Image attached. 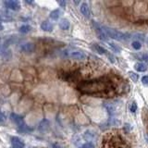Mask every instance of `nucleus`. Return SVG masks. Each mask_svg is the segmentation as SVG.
Listing matches in <instances>:
<instances>
[{"instance_id":"obj_29","label":"nucleus","mask_w":148,"mask_h":148,"mask_svg":"<svg viewBox=\"0 0 148 148\" xmlns=\"http://www.w3.org/2000/svg\"><path fill=\"white\" fill-rule=\"evenodd\" d=\"M5 121V115L3 112H1V122H4Z\"/></svg>"},{"instance_id":"obj_28","label":"nucleus","mask_w":148,"mask_h":148,"mask_svg":"<svg viewBox=\"0 0 148 148\" xmlns=\"http://www.w3.org/2000/svg\"><path fill=\"white\" fill-rule=\"evenodd\" d=\"M58 3L59 6L63 8H65V7H66V5H67L66 1H63V0H59V1H58Z\"/></svg>"},{"instance_id":"obj_2","label":"nucleus","mask_w":148,"mask_h":148,"mask_svg":"<svg viewBox=\"0 0 148 148\" xmlns=\"http://www.w3.org/2000/svg\"><path fill=\"white\" fill-rule=\"evenodd\" d=\"M105 32H106V34L108 35V37L112 38L114 40L117 41H125V40H129L131 38V35L129 34H124V32H121L118 30L112 29V28L106 27V26H103Z\"/></svg>"},{"instance_id":"obj_16","label":"nucleus","mask_w":148,"mask_h":148,"mask_svg":"<svg viewBox=\"0 0 148 148\" xmlns=\"http://www.w3.org/2000/svg\"><path fill=\"white\" fill-rule=\"evenodd\" d=\"M59 16H60L59 9H54V10H52L50 12V15H49V17L54 21H58L59 18Z\"/></svg>"},{"instance_id":"obj_18","label":"nucleus","mask_w":148,"mask_h":148,"mask_svg":"<svg viewBox=\"0 0 148 148\" xmlns=\"http://www.w3.org/2000/svg\"><path fill=\"white\" fill-rule=\"evenodd\" d=\"M132 38L135 39V41H138V42H143L145 40V36L143 34H140V32H138V34H134L132 35Z\"/></svg>"},{"instance_id":"obj_10","label":"nucleus","mask_w":148,"mask_h":148,"mask_svg":"<svg viewBox=\"0 0 148 148\" xmlns=\"http://www.w3.org/2000/svg\"><path fill=\"white\" fill-rule=\"evenodd\" d=\"M71 27V22L67 18H61L59 21V28L63 31H68Z\"/></svg>"},{"instance_id":"obj_24","label":"nucleus","mask_w":148,"mask_h":148,"mask_svg":"<svg viewBox=\"0 0 148 148\" xmlns=\"http://www.w3.org/2000/svg\"><path fill=\"white\" fill-rule=\"evenodd\" d=\"M132 125H131V124L126 123V124L124 125V131L126 132H131V131H132Z\"/></svg>"},{"instance_id":"obj_27","label":"nucleus","mask_w":148,"mask_h":148,"mask_svg":"<svg viewBox=\"0 0 148 148\" xmlns=\"http://www.w3.org/2000/svg\"><path fill=\"white\" fill-rule=\"evenodd\" d=\"M108 55V59H109V61L111 62V63H115V61H116V58H115V57L112 55V54H106Z\"/></svg>"},{"instance_id":"obj_5","label":"nucleus","mask_w":148,"mask_h":148,"mask_svg":"<svg viewBox=\"0 0 148 148\" xmlns=\"http://www.w3.org/2000/svg\"><path fill=\"white\" fill-rule=\"evenodd\" d=\"M21 50L23 53L26 54H31L32 52H34L35 50V45L34 43H31V42H25L21 45Z\"/></svg>"},{"instance_id":"obj_32","label":"nucleus","mask_w":148,"mask_h":148,"mask_svg":"<svg viewBox=\"0 0 148 148\" xmlns=\"http://www.w3.org/2000/svg\"><path fill=\"white\" fill-rule=\"evenodd\" d=\"M145 140H146V142L148 143V136H147V135H145Z\"/></svg>"},{"instance_id":"obj_9","label":"nucleus","mask_w":148,"mask_h":148,"mask_svg":"<svg viewBox=\"0 0 148 148\" xmlns=\"http://www.w3.org/2000/svg\"><path fill=\"white\" fill-rule=\"evenodd\" d=\"M11 141V146H21V147H25V143L21 138L17 136H13L10 139Z\"/></svg>"},{"instance_id":"obj_8","label":"nucleus","mask_w":148,"mask_h":148,"mask_svg":"<svg viewBox=\"0 0 148 148\" xmlns=\"http://www.w3.org/2000/svg\"><path fill=\"white\" fill-rule=\"evenodd\" d=\"M104 106L110 117H113V116L117 113V108H116V106L113 103H105Z\"/></svg>"},{"instance_id":"obj_23","label":"nucleus","mask_w":148,"mask_h":148,"mask_svg":"<svg viewBox=\"0 0 148 148\" xmlns=\"http://www.w3.org/2000/svg\"><path fill=\"white\" fill-rule=\"evenodd\" d=\"M130 110L132 111V112H136V110H137V104H136V102H132L131 106H130Z\"/></svg>"},{"instance_id":"obj_22","label":"nucleus","mask_w":148,"mask_h":148,"mask_svg":"<svg viewBox=\"0 0 148 148\" xmlns=\"http://www.w3.org/2000/svg\"><path fill=\"white\" fill-rule=\"evenodd\" d=\"M80 148H95V145H92V143L91 142H87L85 143H83L82 145H81Z\"/></svg>"},{"instance_id":"obj_13","label":"nucleus","mask_w":148,"mask_h":148,"mask_svg":"<svg viewBox=\"0 0 148 148\" xmlns=\"http://www.w3.org/2000/svg\"><path fill=\"white\" fill-rule=\"evenodd\" d=\"M92 48H94V50L95 51V52L99 55H105V54L106 55L108 54V51H106L104 47H102V46L99 45H92Z\"/></svg>"},{"instance_id":"obj_21","label":"nucleus","mask_w":148,"mask_h":148,"mask_svg":"<svg viewBox=\"0 0 148 148\" xmlns=\"http://www.w3.org/2000/svg\"><path fill=\"white\" fill-rule=\"evenodd\" d=\"M132 46L135 50H140L142 48V43L141 42H138V41H133L132 43Z\"/></svg>"},{"instance_id":"obj_12","label":"nucleus","mask_w":148,"mask_h":148,"mask_svg":"<svg viewBox=\"0 0 148 148\" xmlns=\"http://www.w3.org/2000/svg\"><path fill=\"white\" fill-rule=\"evenodd\" d=\"M134 69H135L138 72H145L147 71V65L143 62H138L134 65Z\"/></svg>"},{"instance_id":"obj_19","label":"nucleus","mask_w":148,"mask_h":148,"mask_svg":"<svg viewBox=\"0 0 148 148\" xmlns=\"http://www.w3.org/2000/svg\"><path fill=\"white\" fill-rule=\"evenodd\" d=\"M31 30H32V27L30 25H21L20 27V29H18V31H20L21 34H28Z\"/></svg>"},{"instance_id":"obj_33","label":"nucleus","mask_w":148,"mask_h":148,"mask_svg":"<svg viewBox=\"0 0 148 148\" xmlns=\"http://www.w3.org/2000/svg\"><path fill=\"white\" fill-rule=\"evenodd\" d=\"M147 43H148V40H147Z\"/></svg>"},{"instance_id":"obj_11","label":"nucleus","mask_w":148,"mask_h":148,"mask_svg":"<svg viewBox=\"0 0 148 148\" xmlns=\"http://www.w3.org/2000/svg\"><path fill=\"white\" fill-rule=\"evenodd\" d=\"M41 29L45 31V32H51L53 31V25L47 21H45L41 23Z\"/></svg>"},{"instance_id":"obj_15","label":"nucleus","mask_w":148,"mask_h":148,"mask_svg":"<svg viewBox=\"0 0 148 148\" xmlns=\"http://www.w3.org/2000/svg\"><path fill=\"white\" fill-rule=\"evenodd\" d=\"M109 47L112 49L114 52H118V53H120L122 51V48L120 47V46L117 44H115V43H112V42H110V43L108 44Z\"/></svg>"},{"instance_id":"obj_7","label":"nucleus","mask_w":148,"mask_h":148,"mask_svg":"<svg viewBox=\"0 0 148 148\" xmlns=\"http://www.w3.org/2000/svg\"><path fill=\"white\" fill-rule=\"evenodd\" d=\"M69 56H71V58L72 59H75V60H84L87 58V56L83 53L82 51H73Z\"/></svg>"},{"instance_id":"obj_30","label":"nucleus","mask_w":148,"mask_h":148,"mask_svg":"<svg viewBox=\"0 0 148 148\" xmlns=\"http://www.w3.org/2000/svg\"><path fill=\"white\" fill-rule=\"evenodd\" d=\"M53 147H54V148H61L58 145H56V143H54V145H53Z\"/></svg>"},{"instance_id":"obj_17","label":"nucleus","mask_w":148,"mask_h":148,"mask_svg":"<svg viewBox=\"0 0 148 148\" xmlns=\"http://www.w3.org/2000/svg\"><path fill=\"white\" fill-rule=\"evenodd\" d=\"M95 134L92 131H86L84 132V134H83V138H84L85 140H87V141H92V139L95 138Z\"/></svg>"},{"instance_id":"obj_4","label":"nucleus","mask_w":148,"mask_h":148,"mask_svg":"<svg viewBox=\"0 0 148 148\" xmlns=\"http://www.w3.org/2000/svg\"><path fill=\"white\" fill-rule=\"evenodd\" d=\"M4 5L7 8L14 11H18L21 9V4L17 0H5Z\"/></svg>"},{"instance_id":"obj_14","label":"nucleus","mask_w":148,"mask_h":148,"mask_svg":"<svg viewBox=\"0 0 148 148\" xmlns=\"http://www.w3.org/2000/svg\"><path fill=\"white\" fill-rule=\"evenodd\" d=\"M49 129V122L46 119H44L39 125V130L41 132H46Z\"/></svg>"},{"instance_id":"obj_25","label":"nucleus","mask_w":148,"mask_h":148,"mask_svg":"<svg viewBox=\"0 0 148 148\" xmlns=\"http://www.w3.org/2000/svg\"><path fill=\"white\" fill-rule=\"evenodd\" d=\"M142 83L145 86H147L148 87V76H143L142 78Z\"/></svg>"},{"instance_id":"obj_20","label":"nucleus","mask_w":148,"mask_h":148,"mask_svg":"<svg viewBox=\"0 0 148 148\" xmlns=\"http://www.w3.org/2000/svg\"><path fill=\"white\" fill-rule=\"evenodd\" d=\"M130 78H131V80L133 82H137L138 80H139V75L136 73V72H133V71H129L128 72Z\"/></svg>"},{"instance_id":"obj_3","label":"nucleus","mask_w":148,"mask_h":148,"mask_svg":"<svg viewBox=\"0 0 148 148\" xmlns=\"http://www.w3.org/2000/svg\"><path fill=\"white\" fill-rule=\"evenodd\" d=\"M92 26L95 28V31L96 32L97 36H98V38L102 41H106L108 38V35L106 34V32H105L103 26L99 25L98 23L95 22V21H92Z\"/></svg>"},{"instance_id":"obj_1","label":"nucleus","mask_w":148,"mask_h":148,"mask_svg":"<svg viewBox=\"0 0 148 148\" xmlns=\"http://www.w3.org/2000/svg\"><path fill=\"white\" fill-rule=\"evenodd\" d=\"M79 90L83 92H100L105 91L108 88V84L104 81L100 80H95V81H90V82H83L80 83L78 86Z\"/></svg>"},{"instance_id":"obj_26","label":"nucleus","mask_w":148,"mask_h":148,"mask_svg":"<svg viewBox=\"0 0 148 148\" xmlns=\"http://www.w3.org/2000/svg\"><path fill=\"white\" fill-rule=\"evenodd\" d=\"M138 59L140 60H148V54H143V55H140L138 56Z\"/></svg>"},{"instance_id":"obj_31","label":"nucleus","mask_w":148,"mask_h":148,"mask_svg":"<svg viewBox=\"0 0 148 148\" xmlns=\"http://www.w3.org/2000/svg\"><path fill=\"white\" fill-rule=\"evenodd\" d=\"M10 148H25V147H21V146H11Z\"/></svg>"},{"instance_id":"obj_6","label":"nucleus","mask_w":148,"mask_h":148,"mask_svg":"<svg viewBox=\"0 0 148 148\" xmlns=\"http://www.w3.org/2000/svg\"><path fill=\"white\" fill-rule=\"evenodd\" d=\"M80 11H81V13L85 18H90V16H91V10H90L89 5H88L87 3L84 2V3H82L81 4V6H80Z\"/></svg>"}]
</instances>
